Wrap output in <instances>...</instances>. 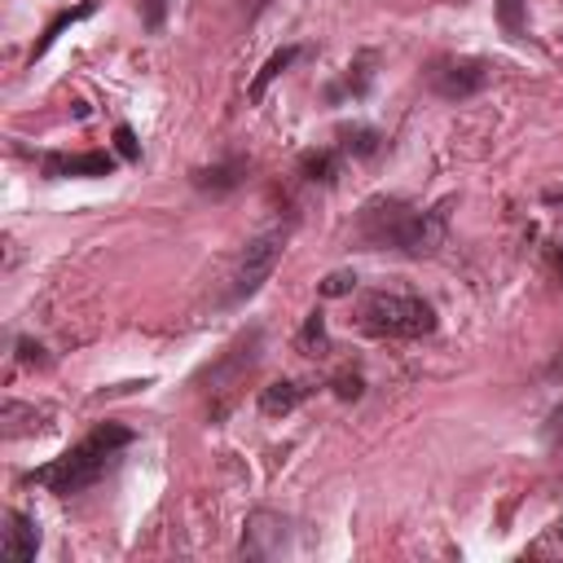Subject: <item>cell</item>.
<instances>
[{
	"mask_svg": "<svg viewBox=\"0 0 563 563\" xmlns=\"http://www.w3.org/2000/svg\"><path fill=\"white\" fill-rule=\"evenodd\" d=\"M356 238L365 251H396L422 260L444 246V211H422L400 198H369L356 216Z\"/></svg>",
	"mask_w": 563,
	"mask_h": 563,
	"instance_id": "obj_1",
	"label": "cell"
},
{
	"mask_svg": "<svg viewBox=\"0 0 563 563\" xmlns=\"http://www.w3.org/2000/svg\"><path fill=\"white\" fill-rule=\"evenodd\" d=\"M92 13H97V0H79V4H70V9H62V13H57L48 26H44V35L35 40V48H31V62H35V57H44V53L57 44V35H62V31H70L75 22H84V18H92Z\"/></svg>",
	"mask_w": 563,
	"mask_h": 563,
	"instance_id": "obj_10",
	"label": "cell"
},
{
	"mask_svg": "<svg viewBox=\"0 0 563 563\" xmlns=\"http://www.w3.org/2000/svg\"><path fill=\"white\" fill-rule=\"evenodd\" d=\"M303 396H308L303 383H295V378H277V383H268V387L260 391V409H264L268 418H277V413H290Z\"/></svg>",
	"mask_w": 563,
	"mask_h": 563,
	"instance_id": "obj_11",
	"label": "cell"
},
{
	"mask_svg": "<svg viewBox=\"0 0 563 563\" xmlns=\"http://www.w3.org/2000/svg\"><path fill=\"white\" fill-rule=\"evenodd\" d=\"M136 4H141V22H145L150 31H158L163 18H167V4H172V0H136Z\"/></svg>",
	"mask_w": 563,
	"mask_h": 563,
	"instance_id": "obj_21",
	"label": "cell"
},
{
	"mask_svg": "<svg viewBox=\"0 0 563 563\" xmlns=\"http://www.w3.org/2000/svg\"><path fill=\"white\" fill-rule=\"evenodd\" d=\"M295 62H299V44H286V48H277V53H273V57H268V62H264V66L255 70V79H251L246 97H251V101H260V97L268 92V84H273L277 75H286V70L295 66Z\"/></svg>",
	"mask_w": 563,
	"mask_h": 563,
	"instance_id": "obj_12",
	"label": "cell"
},
{
	"mask_svg": "<svg viewBox=\"0 0 563 563\" xmlns=\"http://www.w3.org/2000/svg\"><path fill=\"white\" fill-rule=\"evenodd\" d=\"M378 145H383V136H378L374 128H343V132H339V154L369 158V154H378Z\"/></svg>",
	"mask_w": 563,
	"mask_h": 563,
	"instance_id": "obj_14",
	"label": "cell"
},
{
	"mask_svg": "<svg viewBox=\"0 0 563 563\" xmlns=\"http://www.w3.org/2000/svg\"><path fill=\"white\" fill-rule=\"evenodd\" d=\"M282 251H286V229H264V233H255V238L242 246V255H238L233 286H229V303H246V299L273 277Z\"/></svg>",
	"mask_w": 563,
	"mask_h": 563,
	"instance_id": "obj_5",
	"label": "cell"
},
{
	"mask_svg": "<svg viewBox=\"0 0 563 563\" xmlns=\"http://www.w3.org/2000/svg\"><path fill=\"white\" fill-rule=\"evenodd\" d=\"M35 550H40V523H35L31 515H22V510H4L0 554H9V559H18V563H26V559H35Z\"/></svg>",
	"mask_w": 563,
	"mask_h": 563,
	"instance_id": "obj_8",
	"label": "cell"
},
{
	"mask_svg": "<svg viewBox=\"0 0 563 563\" xmlns=\"http://www.w3.org/2000/svg\"><path fill=\"white\" fill-rule=\"evenodd\" d=\"M545 260H550V268L563 277V242H550V246H545Z\"/></svg>",
	"mask_w": 563,
	"mask_h": 563,
	"instance_id": "obj_23",
	"label": "cell"
},
{
	"mask_svg": "<svg viewBox=\"0 0 563 563\" xmlns=\"http://www.w3.org/2000/svg\"><path fill=\"white\" fill-rule=\"evenodd\" d=\"M493 9H497V26H501V35L523 40V31H528V0H497Z\"/></svg>",
	"mask_w": 563,
	"mask_h": 563,
	"instance_id": "obj_15",
	"label": "cell"
},
{
	"mask_svg": "<svg viewBox=\"0 0 563 563\" xmlns=\"http://www.w3.org/2000/svg\"><path fill=\"white\" fill-rule=\"evenodd\" d=\"M114 150H119V158H128V163H136V158H141V141H136V132H132L128 123H119V128H114Z\"/></svg>",
	"mask_w": 563,
	"mask_h": 563,
	"instance_id": "obj_19",
	"label": "cell"
},
{
	"mask_svg": "<svg viewBox=\"0 0 563 563\" xmlns=\"http://www.w3.org/2000/svg\"><path fill=\"white\" fill-rule=\"evenodd\" d=\"M356 325L374 339H422L440 325L435 308L418 295H391V290H374L361 299L356 308Z\"/></svg>",
	"mask_w": 563,
	"mask_h": 563,
	"instance_id": "obj_3",
	"label": "cell"
},
{
	"mask_svg": "<svg viewBox=\"0 0 563 563\" xmlns=\"http://www.w3.org/2000/svg\"><path fill=\"white\" fill-rule=\"evenodd\" d=\"M273 0H246V18H255V13H264Z\"/></svg>",
	"mask_w": 563,
	"mask_h": 563,
	"instance_id": "obj_24",
	"label": "cell"
},
{
	"mask_svg": "<svg viewBox=\"0 0 563 563\" xmlns=\"http://www.w3.org/2000/svg\"><path fill=\"white\" fill-rule=\"evenodd\" d=\"M18 352H22V361H26V365H44V347H40V343H31V339H18Z\"/></svg>",
	"mask_w": 563,
	"mask_h": 563,
	"instance_id": "obj_22",
	"label": "cell"
},
{
	"mask_svg": "<svg viewBox=\"0 0 563 563\" xmlns=\"http://www.w3.org/2000/svg\"><path fill=\"white\" fill-rule=\"evenodd\" d=\"M299 347H303L308 356H325V352H330V339H325V317H321V312H308V317H303Z\"/></svg>",
	"mask_w": 563,
	"mask_h": 563,
	"instance_id": "obj_16",
	"label": "cell"
},
{
	"mask_svg": "<svg viewBox=\"0 0 563 563\" xmlns=\"http://www.w3.org/2000/svg\"><path fill=\"white\" fill-rule=\"evenodd\" d=\"M246 180V158H224V163H211V167H198L194 172V189L202 194H233L238 185Z\"/></svg>",
	"mask_w": 563,
	"mask_h": 563,
	"instance_id": "obj_9",
	"label": "cell"
},
{
	"mask_svg": "<svg viewBox=\"0 0 563 563\" xmlns=\"http://www.w3.org/2000/svg\"><path fill=\"white\" fill-rule=\"evenodd\" d=\"M128 444H132V431H128L123 422H97L79 444H70L62 457H53L48 466L31 471L26 479H31V484H44V488L57 493V497H75V493L92 488V484L114 466V457H119Z\"/></svg>",
	"mask_w": 563,
	"mask_h": 563,
	"instance_id": "obj_2",
	"label": "cell"
},
{
	"mask_svg": "<svg viewBox=\"0 0 563 563\" xmlns=\"http://www.w3.org/2000/svg\"><path fill=\"white\" fill-rule=\"evenodd\" d=\"M299 176L312 185H330L339 176V150H308L299 158Z\"/></svg>",
	"mask_w": 563,
	"mask_h": 563,
	"instance_id": "obj_13",
	"label": "cell"
},
{
	"mask_svg": "<svg viewBox=\"0 0 563 563\" xmlns=\"http://www.w3.org/2000/svg\"><path fill=\"white\" fill-rule=\"evenodd\" d=\"M260 343H264V334H260V325H251V330L238 334V339L224 347V356L202 374V383H211V387H207V391H211V422H220V418L229 413V405H233L242 378H246V374L255 369V361H260Z\"/></svg>",
	"mask_w": 563,
	"mask_h": 563,
	"instance_id": "obj_4",
	"label": "cell"
},
{
	"mask_svg": "<svg viewBox=\"0 0 563 563\" xmlns=\"http://www.w3.org/2000/svg\"><path fill=\"white\" fill-rule=\"evenodd\" d=\"M330 387H334V396H339V400H356V396L365 391L361 374H334V383H330Z\"/></svg>",
	"mask_w": 563,
	"mask_h": 563,
	"instance_id": "obj_20",
	"label": "cell"
},
{
	"mask_svg": "<svg viewBox=\"0 0 563 563\" xmlns=\"http://www.w3.org/2000/svg\"><path fill=\"white\" fill-rule=\"evenodd\" d=\"M545 202H550V207H559V211H563V189H545Z\"/></svg>",
	"mask_w": 563,
	"mask_h": 563,
	"instance_id": "obj_25",
	"label": "cell"
},
{
	"mask_svg": "<svg viewBox=\"0 0 563 563\" xmlns=\"http://www.w3.org/2000/svg\"><path fill=\"white\" fill-rule=\"evenodd\" d=\"M365 88H369V57H356V62L347 66V79H343L339 88H330V97H339V92H352V97H365Z\"/></svg>",
	"mask_w": 563,
	"mask_h": 563,
	"instance_id": "obj_17",
	"label": "cell"
},
{
	"mask_svg": "<svg viewBox=\"0 0 563 563\" xmlns=\"http://www.w3.org/2000/svg\"><path fill=\"white\" fill-rule=\"evenodd\" d=\"M427 79L444 101H466L488 84V62H479V57H440L427 70Z\"/></svg>",
	"mask_w": 563,
	"mask_h": 563,
	"instance_id": "obj_6",
	"label": "cell"
},
{
	"mask_svg": "<svg viewBox=\"0 0 563 563\" xmlns=\"http://www.w3.org/2000/svg\"><path fill=\"white\" fill-rule=\"evenodd\" d=\"M114 172V154L106 150H88V154H44V176L48 180H66V176H110Z\"/></svg>",
	"mask_w": 563,
	"mask_h": 563,
	"instance_id": "obj_7",
	"label": "cell"
},
{
	"mask_svg": "<svg viewBox=\"0 0 563 563\" xmlns=\"http://www.w3.org/2000/svg\"><path fill=\"white\" fill-rule=\"evenodd\" d=\"M352 290H356V273H347V268H339V273H330L321 282V295L325 299H339V295H352Z\"/></svg>",
	"mask_w": 563,
	"mask_h": 563,
	"instance_id": "obj_18",
	"label": "cell"
}]
</instances>
